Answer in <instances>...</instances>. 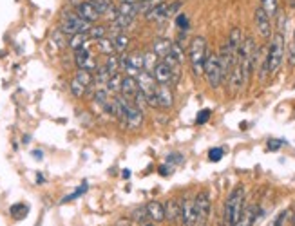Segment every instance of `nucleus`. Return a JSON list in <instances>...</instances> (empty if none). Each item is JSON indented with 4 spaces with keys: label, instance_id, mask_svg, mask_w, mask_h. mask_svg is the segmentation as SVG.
Instances as JSON below:
<instances>
[{
    "label": "nucleus",
    "instance_id": "nucleus-33",
    "mask_svg": "<svg viewBox=\"0 0 295 226\" xmlns=\"http://www.w3.org/2000/svg\"><path fill=\"white\" fill-rule=\"evenodd\" d=\"M11 216L14 217V219H24L26 216H28V212H29V208L26 206L24 202H18V204H13L11 206Z\"/></svg>",
    "mask_w": 295,
    "mask_h": 226
},
{
    "label": "nucleus",
    "instance_id": "nucleus-21",
    "mask_svg": "<svg viewBox=\"0 0 295 226\" xmlns=\"http://www.w3.org/2000/svg\"><path fill=\"white\" fill-rule=\"evenodd\" d=\"M256 214H257V208L256 206L243 208L241 217H239V221L236 222V226H252L254 221H256Z\"/></svg>",
    "mask_w": 295,
    "mask_h": 226
},
{
    "label": "nucleus",
    "instance_id": "nucleus-31",
    "mask_svg": "<svg viewBox=\"0 0 295 226\" xmlns=\"http://www.w3.org/2000/svg\"><path fill=\"white\" fill-rule=\"evenodd\" d=\"M89 2L94 6L96 10H98V13H100L102 16H105V13H107V11H109L112 6H114V2H112V0H89Z\"/></svg>",
    "mask_w": 295,
    "mask_h": 226
},
{
    "label": "nucleus",
    "instance_id": "nucleus-43",
    "mask_svg": "<svg viewBox=\"0 0 295 226\" xmlns=\"http://www.w3.org/2000/svg\"><path fill=\"white\" fill-rule=\"evenodd\" d=\"M282 140H270V142H268V150H279V148H281L282 146Z\"/></svg>",
    "mask_w": 295,
    "mask_h": 226
},
{
    "label": "nucleus",
    "instance_id": "nucleus-39",
    "mask_svg": "<svg viewBox=\"0 0 295 226\" xmlns=\"http://www.w3.org/2000/svg\"><path fill=\"white\" fill-rule=\"evenodd\" d=\"M290 216V212H288V210H282L281 214H279V216L276 217V219H274V222H272L270 226H284V222H286V217Z\"/></svg>",
    "mask_w": 295,
    "mask_h": 226
},
{
    "label": "nucleus",
    "instance_id": "nucleus-46",
    "mask_svg": "<svg viewBox=\"0 0 295 226\" xmlns=\"http://www.w3.org/2000/svg\"><path fill=\"white\" fill-rule=\"evenodd\" d=\"M288 8H292V10H295V0H288Z\"/></svg>",
    "mask_w": 295,
    "mask_h": 226
},
{
    "label": "nucleus",
    "instance_id": "nucleus-38",
    "mask_svg": "<svg viewBox=\"0 0 295 226\" xmlns=\"http://www.w3.org/2000/svg\"><path fill=\"white\" fill-rule=\"evenodd\" d=\"M210 114H212L210 108H203V110H200V112H198V118H196V123H198V125L206 123L210 120Z\"/></svg>",
    "mask_w": 295,
    "mask_h": 226
},
{
    "label": "nucleus",
    "instance_id": "nucleus-48",
    "mask_svg": "<svg viewBox=\"0 0 295 226\" xmlns=\"http://www.w3.org/2000/svg\"><path fill=\"white\" fill-rule=\"evenodd\" d=\"M140 2H145V0H136V4H140Z\"/></svg>",
    "mask_w": 295,
    "mask_h": 226
},
{
    "label": "nucleus",
    "instance_id": "nucleus-41",
    "mask_svg": "<svg viewBox=\"0 0 295 226\" xmlns=\"http://www.w3.org/2000/svg\"><path fill=\"white\" fill-rule=\"evenodd\" d=\"M52 40L56 42V46H60V48H64V46H67L66 38H64V33L60 31V29H56L54 33H52Z\"/></svg>",
    "mask_w": 295,
    "mask_h": 226
},
{
    "label": "nucleus",
    "instance_id": "nucleus-3",
    "mask_svg": "<svg viewBox=\"0 0 295 226\" xmlns=\"http://www.w3.org/2000/svg\"><path fill=\"white\" fill-rule=\"evenodd\" d=\"M206 40L203 36H194L190 40V48H188V62H190L192 72L196 78L203 76L205 71V60H206Z\"/></svg>",
    "mask_w": 295,
    "mask_h": 226
},
{
    "label": "nucleus",
    "instance_id": "nucleus-25",
    "mask_svg": "<svg viewBox=\"0 0 295 226\" xmlns=\"http://www.w3.org/2000/svg\"><path fill=\"white\" fill-rule=\"evenodd\" d=\"M96 48H98V51H100L104 56H109V54H116L114 44H112V38H109V36H104V38H100V40H96Z\"/></svg>",
    "mask_w": 295,
    "mask_h": 226
},
{
    "label": "nucleus",
    "instance_id": "nucleus-20",
    "mask_svg": "<svg viewBox=\"0 0 295 226\" xmlns=\"http://www.w3.org/2000/svg\"><path fill=\"white\" fill-rule=\"evenodd\" d=\"M170 46H172V42L168 38H156L152 42V51L156 52L160 58H165L168 54V51H170Z\"/></svg>",
    "mask_w": 295,
    "mask_h": 226
},
{
    "label": "nucleus",
    "instance_id": "nucleus-15",
    "mask_svg": "<svg viewBox=\"0 0 295 226\" xmlns=\"http://www.w3.org/2000/svg\"><path fill=\"white\" fill-rule=\"evenodd\" d=\"M147 216L150 221L154 222H163L165 221V208L160 201H150L147 204Z\"/></svg>",
    "mask_w": 295,
    "mask_h": 226
},
{
    "label": "nucleus",
    "instance_id": "nucleus-6",
    "mask_svg": "<svg viewBox=\"0 0 295 226\" xmlns=\"http://www.w3.org/2000/svg\"><path fill=\"white\" fill-rule=\"evenodd\" d=\"M125 120L124 125L128 128V130H136V128L142 127L143 123V108H140L138 105H134V102L130 98H125Z\"/></svg>",
    "mask_w": 295,
    "mask_h": 226
},
{
    "label": "nucleus",
    "instance_id": "nucleus-18",
    "mask_svg": "<svg viewBox=\"0 0 295 226\" xmlns=\"http://www.w3.org/2000/svg\"><path fill=\"white\" fill-rule=\"evenodd\" d=\"M122 82H124V72H114L112 76H109V80H107V84H105V89H107V92H109L110 96L114 94L118 96L120 92H122Z\"/></svg>",
    "mask_w": 295,
    "mask_h": 226
},
{
    "label": "nucleus",
    "instance_id": "nucleus-16",
    "mask_svg": "<svg viewBox=\"0 0 295 226\" xmlns=\"http://www.w3.org/2000/svg\"><path fill=\"white\" fill-rule=\"evenodd\" d=\"M163 208H165V221H168V222L180 221L181 206L176 199H168V201L163 204Z\"/></svg>",
    "mask_w": 295,
    "mask_h": 226
},
{
    "label": "nucleus",
    "instance_id": "nucleus-26",
    "mask_svg": "<svg viewBox=\"0 0 295 226\" xmlns=\"http://www.w3.org/2000/svg\"><path fill=\"white\" fill-rule=\"evenodd\" d=\"M109 34V28L107 26H102V24H92L89 29V33H87V36H89V40H100V38L107 36Z\"/></svg>",
    "mask_w": 295,
    "mask_h": 226
},
{
    "label": "nucleus",
    "instance_id": "nucleus-30",
    "mask_svg": "<svg viewBox=\"0 0 295 226\" xmlns=\"http://www.w3.org/2000/svg\"><path fill=\"white\" fill-rule=\"evenodd\" d=\"M168 54H170L178 64H183V62H185V51H183V46H181L180 42H172Z\"/></svg>",
    "mask_w": 295,
    "mask_h": 226
},
{
    "label": "nucleus",
    "instance_id": "nucleus-5",
    "mask_svg": "<svg viewBox=\"0 0 295 226\" xmlns=\"http://www.w3.org/2000/svg\"><path fill=\"white\" fill-rule=\"evenodd\" d=\"M203 74L206 76V82L212 89H218L219 85L223 84V74H221V64H219V56L216 52H206L205 60V71Z\"/></svg>",
    "mask_w": 295,
    "mask_h": 226
},
{
    "label": "nucleus",
    "instance_id": "nucleus-44",
    "mask_svg": "<svg viewBox=\"0 0 295 226\" xmlns=\"http://www.w3.org/2000/svg\"><path fill=\"white\" fill-rule=\"evenodd\" d=\"M158 172L162 176H170V172H172V166L170 165H162L160 168H158Z\"/></svg>",
    "mask_w": 295,
    "mask_h": 226
},
{
    "label": "nucleus",
    "instance_id": "nucleus-47",
    "mask_svg": "<svg viewBox=\"0 0 295 226\" xmlns=\"http://www.w3.org/2000/svg\"><path fill=\"white\" fill-rule=\"evenodd\" d=\"M122 176H124L125 179H127V178H130V170H124V174H122Z\"/></svg>",
    "mask_w": 295,
    "mask_h": 226
},
{
    "label": "nucleus",
    "instance_id": "nucleus-1",
    "mask_svg": "<svg viewBox=\"0 0 295 226\" xmlns=\"http://www.w3.org/2000/svg\"><path fill=\"white\" fill-rule=\"evenodd\" d=\"M243 208H244V188L243 186H236L232 190V194L228 196V199H226V202H224V214H223L224 226H236V222L241 217Z\"/></svg>",
    "mask_w": 295,
    "mask_h": 226
},
{
    "label": "nucleus",
    "instance_id": "nucleus-40",
    "mask_svg": "<svg viewBox=\"0 0 295 226\" xmlns=\"http://www.w3.org/2000/svg\"><path fill=\"white\" fill-rule=\"evenodd\" d=\"M86 192H87V183H84V184H82V186H78V190H76V192H72L71 196H69V198H66V199H64L62 202H67V201H71V199H76V198H80L82 194H86Z\"/></svg>",
    "mask_w": 295,
    "mask_h": 226
},
{
    "label": "nucleus",
    "instance_id": "nucleus-13",
    "mask_svg": "<svg viewBox=\"0 0 295 226\" xmlns=\"http://www.w3.org/2000/svg\"><path fill=\"white\" fill-rule=\"evenodd\" d=\"M241 42H243V33H241V29L232 28V31H230V34H228V38H226L224 46L228 48L230 54H232L236 60H238V52H239V48H241ZM236 64H238V62H236Z\"/></svg>",
    "mask_w": 295,
    "mask_h": 226
},
{
    "label": "nucleus",
    "instance_id": "nucleus-37",
    "mask_svg": "<svg viewBox=\"0 0 295 226\" xmlns=\"http://www.w3.org/2000/svg\"><path fill=\"white\" fill-rule=\"evenodd\" d=\"M223 154H224V150H223V148H219V146H216V148H210V150H208V160L214 161V163H218V161L223 160Z\"/></svg>",
    "mask_w": 295,
    "mask_h": 226
},
{
    "label": "nucleus",
    "instance_id": "nucleus-9",
    "mask_svg": "<svg viewBox=\"0 0 295 226\" xmlns=\"http://www.w3.org/2000/svg\"><path fill=\"white\" fill-rule=\"evenodd\" d=\"M74 11H76V14L82 20H86L89 24H96V22L102 18V14L98 13V10L90 4L89 0H82L80 4L74 6Z\"/></svg>",
    "mask_w": 295,
    "mask_h": 226
},
{
    "label": "nucleus",
    "instance_id": "nucleus-11",
    "mask_svg": "<svg viewBox=\"0 0 295 226\" xmlns=\"http://www.w3.org/2000/svg\"><path fill=\"white\" fill-rule=\"evenodd\" d=\"M156 98H158V108H170L174 105V92H172L170 85L158 84L156 87Z\"/></svg>",
    "mask_w": 295,
    "mask_h": 226
},
{
    "label": "nucleus",
    "instance_id": "nucleus-32",
    "mask_svg": "<svg viewBox=\"0 0 295 226\" xmlns=\"http://www.w3.org/2000/svg\"><path fill=\"white\" fill-rule=\"evenodd\" d=\"M69 89H71V94L74 96V98H82V96L86 94L87 87H86V85H82L80 82L76 80V78H72L71 85H69Z\"/></svg>",
    "mask_w": 295,
    "mask_h": 226
},
{
    "label": "nucleus",
    "instance_id": "nucleus-12",
    "mask_svg": "<svg viewBox=\"0 0 295 226\" xmlns=\"http://www.w3.org/2000/svg\"><path fill=\"white\" fill-rule=\"evenodd\" d=\"M181 214L180 219L185 226H194L196 224V212H194V201H190L188 198H185L180 202Z\"/></svg>",
    "mask_w": 295,
    "mask_h": 226
},
{
    "label": "nucleus",
    "instance_id": "nucleus-49",
    "mask_svg": "<svg viewBox=\"0 0 295 226\" xmlns=\"http://www.w3.org/2000/svg\"><path fill=\"white\" fill-rule=\"evenodd\" d=\"M194 226H205V224H200V222H196V224Z\"/></svg>",
    "mask_w": 295,
    "mask_h": 226
},
{
    "label": "nucleus",
    "instance_id": "nucleus-29",
    "mask_svg": "<svg viewBox=\"0 0 295 226\" xmlns=\"http://www.w3.org/2000/svg\"><path fill=\"white\" fill-rule=\"evenodd\" d=\"M104 66H105V69H107V72H109L110 76L114 74V72H120V56H116V54H109V56H105Z\"/></svg>",
    "mask_w": 295,
    "mask_h": 226
},
{
    "label": "nucleus",
    "instance_id": "nucleus-35",
    "mask_svg": "<svg viewBox=\"0 0 295 226\" xmlns=\"http://www.w3.org/2000/svg\"><path fill=\"white\" fill-rule=\"evenodd\" d=\"M176 26L181 29V31H188V28H190L188 16H186L185 13H178V14H176Z\"/></svg>",
    "mask_w": 295,
    "mask_h": 226
},
{
    "label": "nucleus",
    "instance_id": "nucleus-24",
    "mask_svg": "<svg viewBox=\"0 0 295 226\" xmlns=\"http://www.w3.org/2000/svg\"><path fill=\"white\" fill-rule=\"evenodd\" d=\"M112 44H114V51L118 54L125 52L130 46V38L127 36L125 33H118V34H112Z\"/></svg>",
    "mask_w": 295,
    "mask_h": 226
},
{
    "label": "nucleus",
    "instance_id": "nucleus-2",
    "mask_svg": "<svg viewBox=\"0 0 295 226\" xmlns=\"http://www.w3.org/2000/svg\"><path fill=\"white\" fill-rule=\"evenodd\" d=\"M284 34L282 33H274L272 34L270 46L266 49V67H268V74H276L279 71V67L282 66L284 60Z\"/></svg>",
    "mask_w": 295,
    "mask_h": 226
},
{
    "label": "nucleus",
    "instance_id": "nucleus-34",
    "mask_svg": "<svg viewBox=\"0 0 295 226\" xmlns=\"http://www.w3.org/2000/svg\"><path fill=\"white\" fill-rule=\"evenodd\" d=\"M181 6H183V0H174L170 4H167V11H165V18L172 16V14H178L181 10Z\"/></svg>",
    "mask_w": 295,
    "mask_h": 226
},
{
    "label": "nucleus",
    "instance_id": "nucleus-50",
    "mask_svg": "<svg viewBox=\"0 0 295 226\" xmlns=\"http://www.w3.org/2000/svg\"><path fill=\"white\" fill-rule=\"evenodd\" d=\"M294 226H295V214H294Z\"/></svg>",
    "mask_w": 295,
    "mask_h": 226
},
{
    "label": "nucleus",
    "instance_id": "nucleus-27",
    "mask_svg": "<svg viewBox=\"0 0 295 226\" xmlns=\"http://www.w3.org/2000/svg\"><path fill=\"white\" fill-rule=\"evenodd\" d=\"M270 18H276V14L279 13V0H261L259 6Z\"/></svg>",
    "mask_w": 295,
    "mask_h": 226
},
{
    "label": "nucleus",
    "instance_id": "nucleus-42",
    "mask_svg": "<svg viewBox=\"0 0 295 226\" xmlns=\"http://www.w3.org/2000/svg\"><path fill=\"white\" fill-rule=\"evenodd\" d=\"M183 163V156L181 154H168L167 156V165H181Z\"/></svg>",
    "mask_w": 295,
    "mask_h": 226
},
{
    "label": "nucleus",
    "instance_id": "nucleus-22",
    "mask_svg": "<svg viewBox=\"0 0 295 226\" xmlns=\"http://www.w3.org/2000/svg\"><path fill=\"white\" fill-rule=\"evenodd\" d=\"M86 46H89V36H87V33L72 34V36H69V40H67V48H71L72 51L86 48Z\"/></svg>",
    "mask_w": 295,
    "mask_h": 226
},
{
    "label": "nucleus",
    "instance_id": "nucleus-17",
    "mask_svg": "<svg viewBox=\"0 0 295 226\" xmlns=\"http://www.w3.org/2000/svg\"><path fill=\"white\" fill-rule=\"evenodd\" d=\"M138 80L134 78V76H125L124 74V82H122V92L120 94L125 96V98H130L132 100V96L138 92Z\"/></svg>",
    "mask_w": 295,
    "mask_h": 226
},
{
    "label": "nucleus",
    "instance_id": "nucleus-45",
    "mask_svg": "<svg viewBox=\"0 0 295 226\" xmlns=\"http://www.w3.org/2000/svg\"><path fill=\"white\" fill-rule=\"evenodd\" d=\"M138 226H156V224H154V222H147V221H142V222H140Z\"/></svg>",
    "mask_w": 295,
    "mask_h": 226
},
{
    "label": "nucleus",
    "instance_id": "nucleus-8",
    "mask_svg": "<svg viewBox=\"0 0 295 226\" xmlns=\"http://www.w3.org/2000/svg\"><path fill=\"white\" fill-rule=\"evenodd\" d=\"M254 20H256V29L257 33L261 34L262 38H272L274 34V26H272V18L268 16L261 8H257L256 14H254Z\"/></svg>",
    "mask_w": 295,
    "mask_h": 226
},
{
    "label": "nucleus",
    "instance_id": "nucleus-28",
    "mask_svg": "<svg viewBox=\"0 0 295 226\" xmlns=\"http://www.w3.org/2000/svg\"><path fill=\"white\" fill-rule=\"evenodd\" d=\"M74 78H76V80L80 82L82 85H86L87 89H89L90 85L94 84V72L87 71V69H78L76 74H74Z\"/></svg>",
    "mask_w": 295,
    "mask_h": 226
},
{
    "label": "nucleus",
    "instance_id": "nucleus-4",
    "mask_svg": "<svg viewBox=\"0 0 295 226\" xmlns=\"http://www.w3.org/2000/svg\"><path fill=\"white\" fill-rule=\"evenodd\" d=\"M89 22H86V20H82L80 16L76 14V11H66V13L62 14V20H60V31H62L64 34H69V36H72V34H78V33H89L90 29Z\"/></svg>",
    "mask_w": 295,
    "mask_h": 226
},
{
    "label": "nucleus",
    "instance_id": "nucleus-36",
    "mask_svg": "<svg viewBox=\"0 0 295 226\" xmlns=\"http://www.w3.org/2000/svg\"><path fill=\"white\" fill-rule=\"evenodd\" d=\"M130 217H132L134 221H145V219H148L147 216V206H142V208H136V210H132V214H130Z\"/></svg>",
    "mask_w": 295,
    "mask_h": 226
},
{
    "label": "nucleus",
    "instance_id": "nucleus-7",
    "mask_svg": "<svg viewBox=\"0 0 295 226\" xmlns=\"http://www.w3.org/2000/svg\"><path fill=\"white\" fill-rule=\"evenodd\" d=\"M194 212H196V222L205 224L210 214V196L208 192H200L194 199Z\"/></svg>",
    "mask_w": 295,
    "mask_h": 226
},
{
    "label": "nucleus",
    "instance_id": "nucleus-10",
    "mask_svg": "<svg viewBox=\"0 0 295 226\" xmlns=\"http://www.w3.org/2000/svg\"><path fill=\"white\" fill-rule=\"evenodd\" d=\"M152 76H154V80H156V84L170 85V87H172L174 84H178L176 76H174L172 69H170V67H168L163 60H160V64H158V66L154 67Z\"/></svg>",
    "mask_w": 295,
    "mask_h": 226
},
{
    "label": "nucleus",
    "instance_id": "nucleus-14",
    "mask_svg": "<svg viewBox=\"0 0 295 226\" xmlns=\"http://www.w3.org/2000/svg\"><path fill=\"white\" fill-rule=\"evenodd\" d=\"M246 84L244 82V76H243V71H241V66L239 64H236L234 66V69H232V72H230V76H228V87H230V90L232 92H238L243 85Z\"/></svg>",
    "mask_w": 295,
    "mask_h": 226
},
{
    "label": "nucleus",
    "instance_id": "nucleus-19",
    "mask_svg": "<svg viewBox=\"0 0 295 226\" xmlns=\"http://www.w3.org/2000/svg\"><path fill=\"white\" fill-rule=\"evenodd\" d=\"M116 8H118V14L127 16V18L134 20L140 14L138 4H134V2H120V4H116Z\"/></svg>",
    "mask_w": 295,
    "mask_h": 226
},
{
    "label": "nucleus",
    "instance_id": "nucleus-23",
    "mask_svg": "<svg viewBox=\"0 0 295 226\" xmlns=\"http://www.w3.org/2000/svg\"><path fill=\"white\" fill-rule=\"evenodd\" d=\"M158 64H160V56H158L152 49L147 51V52H143V71H147V72L152 74L154 67H156Z\"/></svg>",
    "mask_w": 295,
    "mask_h": 226
}]
</instances>
